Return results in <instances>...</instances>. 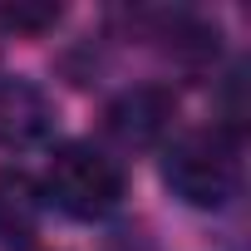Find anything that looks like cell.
<instances>
[{
  "instance_id": "cell-1",
  "label": "cell",
  "mask_w": 251,
  "mask_h": 251,
  "mask_svg": "<svg viewBox=\"0 0 251 251\" xmlns=\"http://www.w3.org/2000/svg\"><path fill=\"white\" fill-rule=\"evenodd\" d=\"M163 182L187 207L217 212L241 192V143L231 128H192L168 143Z\"/></svg>"
},
{
  "instance_id": "cell-2",
  "label": "cell",
  "mask_w": 251,
  "mask_h": 251,
  "mask_svg": "<svg viewBox=\"0 0 251 251\" xmlns=\"http://www.w3.org/2000/svg\"><path fill=\"white\" fill-rule=\"evenodd\" d=\"M45 197L74 222H99L123 202V168L94 143H64L45 168Z\"/></svg>"
},
{
  "instance_id": "cell-3",
  "label": "cell",
  "mask_w": 251,
  "mask_h": 251,
  "mask_svg": "<svg viewBox=\"0 0 251 251\" xmlns=\"http://www.w3.org/2000/svg\"><path fill=\"white\" fill-rule=\"evenodd\" d=\"M173 118H177V99H173L168 89H158V84H138V89L118 94V99L108 103L103 128H108V138H113L118 148L138 153V148H158V143L168 138Z\"/></svg>"
},
{
  "instance_id": "cell-4",
  "label": "cell",
  "mask_w": 251,
  "mask_h": 251,
  "mask_svg": "<svg viewBox=\"0 0 251 251\" xmlns=\"http://www.w3.org/2000/svg\"><path fill=\"white\" fill-rule=\"evenodd\" d=\"M59 128L54 99L30 84V79H0V148L25 153V148H45Z\"/></svg>"
},
{
  "instance_id": "cell-5",
  "label": "cell",
  "mask_w": 251,
  "mask_h": 251,
  "mask_svg": "<svg viewBox=\"0 0 251 251\" xmlns=\"http://www.w3.org/2000/svg\"><path fill=\"white\" fill-rule=\"evenodd\" d=\"M35 222V192L25 177H0V236H20Z\"/></svg>"
},
{
  "instance_id": "cell-6",
  "label": "cell",
  "mask_w": 251,
  "mask_h": 251,
  "mask_svg": "<svg viewBox=\"0 0 251 251\" xmlns=\"http://www.w3.org/2000/svg\"><path fill=\"white\" fill-rule=\"evenodd\" d=\"M59 20V5H0V25L15 35H40Z\"/></svg>"
}]
</instances>
